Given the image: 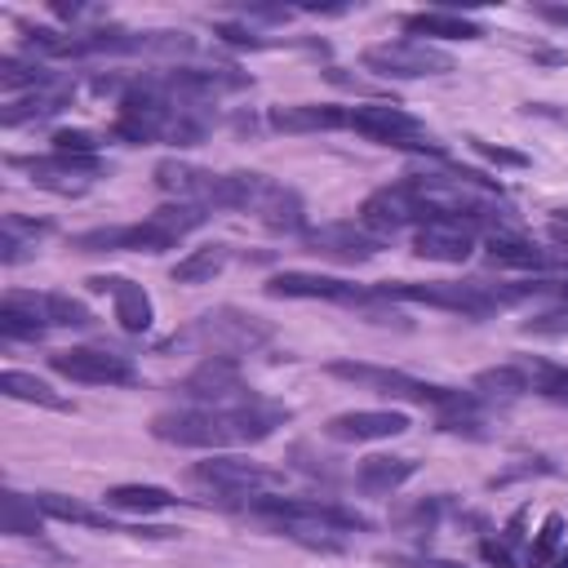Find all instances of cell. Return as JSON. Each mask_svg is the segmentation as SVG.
Here are the masks:
<instances>
[{"mask_svg": "<svg viewBox=\"0 0 568 568\" xmlns=\"http://www.w3.org/2000/svg\"><path fill=\"white\" fill-rule=\"evenodd\" d=\"M40 306H44L49 328H89L93 324V311L71 293H40Z\"/></svg>", "mask_w": 568, "mask_h": 568, "instance_id": "e575fe53", "label": "cell"}, {"mask_svg": "<svg viewBox=\"0 0 568 568\" xmlns=\"http://www.w3.org/2000/svg\"><path fill=\"white\" fill-rule=\"evenodd\" d=\"M351 129L359 138L377 142V146L444 160V146L435 142V133L417 115H408L404 106H395V102H359V106H351Z\"/></svg>", "mask_w": 568, "mask_h": 568, "instance_id": "8992f818", "label": "cell"}, {"mask_svg": "<svg viewBox=\"0 0 568 568\" xmlns=\"http://www.w3.org/2000/svg\"><path fill=\"white\" fill-rule=\"evenodd\" d=\"M62 75L58 71H49L40 58H18V53H4L0 58V84L9 89V93H18V89H49V84H58Z\"/></svg>", "mask_w": 568, "mask_h": 568, "instance_id": "1f68e13d", "label": "cell"}, {"mask_svg": "<svg viewBox=\"0 0 568 568\" xmlns=\"http://www.w3.org/2000/svg\"><path fill=\"white\" fill-rule=\"evenodd\" d=\"M293 413L275 399L248 395L240 404H186V408H169L151 417V435L178 448H240V444H257L266 435H275V426H284Z\"/></svg>", "mask_w": 568, "mask_h": 568, "instance_id": "6da1fadb", "label": "cell"}, {"mask_svg": "<svg viewBox=\"0 0 568 568\" xmlns=\"http://www.w3.org/2000/svg\"><path fill=\"white\" fill-rule=\"evenodd\" d=\"M49 368L71 377V382H84V386H133L138 382V368L129 355L120 351H106V346H71V351H53L49 355Z\"/></svg>", "mask_w": 568, "mask_h": 568, "instance_id": "7c38bea8", "label": "cell"}, {"mask_svg": "<svg viewBox=\"0 0 568 568\" xmlns=\"http://www.w3.org/2000/svg\"><path fill=\"white\" fill-rule=\"evenodd\" d=\"M49 142L53 151H67V155H98V138L89 129H58Z\"/></svg>", "mask_w": 568, "mask_h": 568, "instance_id": "74e56055", "label": "cell"}, {"mask_svg": "<svg viewBox=\"0 0 568 568\" xmlns=\"http://www.w3.org/2000/svg\"><path fill=\"white\" fill-rule=\"evenodd\" d=\"M36 506L44 510V519H62V524H84V528H106V532H146V537H173V528H124L115 524L106 510L67 497V493H36Z\"/></svg>", "mask_w": 568, "mask_h": 568, "instance_id": "603a6c76", "label": "cell"}, {"mask_svg": "<svg viewBox=\"0 0 568 568\" xmlns=\"http://www.w3.org/2000/svg\"><path fill=\"white\" fill-rule=\"evenodd\" d=\"M333 377L359 386V390H373V395H386V399H408V404H430L435 413H453V408H466L475 404L479 395L475 390H453V386H435V382H422V377H408L399 368H377V364H355V359H333L328 364Z\"/></svg>", "mask_w": 568, "mask_h": 568, "instance_id": "5b68a950", "label": "cell"}, {"mask_svg": "<svg viewBox=\"0 0 568 568\" xmlns=\"http://www.w3.org/2000/svg\"><path fill=\"white\" fill-rule=\"evenodd\" d=\"M155 186L169 195V200H178V204H195V209H204V213H213V209H235V213H244L248 209V191H253V173H213V169H200V164H191V160H178V155H169V160H160L155 164Z\"/></svg>", "mask_w": 568, "mask_h": 568, "instance_id": "277c9868", "label": "cell"}, {"mask_svg": "<svg viewBox=\"0 0 568 568\" xmlns=\"http://www.w3.org/2000/svg\"><path fill=\"white\" fill-rule=\"evenodd\" d=\"M417 475V462L413 457H395V453H373V457H364L359 466H355V488L359 493H368V497H386V493H395V488H404L408 479Z\"/></svg>", "mask_w": 568, "mask_h": 568, "instance_id": "cb8c5ba5", "label": "cell"}, {"mask_svg": "<svg viewBox=\"0 0 568 568\" xmlns=\"http://www.w3.org/2000/svg\"><path fill=\"white\" fill-rule=\"evenodd\" d=\"M186 342H200L209 355H235V359H240V355L266 346V342H271V328H266L257 315H244V311H235V306H217V311L200 315L186 333H173V337L164 342V351H169V346H186Z\"/></svg>", "mask_w": 568, "mask_h": 568, "instance_id": "52a82bcc", "label": "cell"}, {"mask_svg": "<svg viewBox=\"0 0 568 568\" xmlns=\"http://www.w3.org/2000/svg\"><path fill=\"white\" fill-rule=\"evenodd\" d=\"M550 226H559V231H568V209H555V213H550Z\"/></svg>", "mask_w": 568, "mask_h": 568, "instance_id": "ee69618b", "label": "cell"}, {"mask_svg": "<svg viewBox=\"0 0 568 568\" xmlns=\"http://www.w3.org/2000/svg\"><path fill=\"white\" fill-rule=\"evenodd\" d=\"M266 124L280 133H333L351 129V106L337 102H293V106H271Z\"/></svg>", "mask_w": 568, "mask_h": 568, "instance_id": "7402d4cb", "label": "cell"}, {"mask_svg": "<svg viewBox=\"0 0 568 568\" xmlns=\"http://www.w3.org/2000/svg\"><path fill=\"white\" fill-rule=\"evenodd\" d=\"M479 555H484L493 568H515V564H519V559H515V546H510L501 532H497V537H484V541H479Z\"/></svg>", "mask_w": 568, "mask_h": 568, "instance_id": "ab89813d", "label": "cell"}, {"mask_svg": "<svg viewBox=\"0 0 568 568\" xmlns=\"http://www.w3.org/2000/svg\"><path fill=\"white\" fill-rule=\"evenodd\" d=\"M266 231H284V235H306V204L293 186L266 178V173H253V191H248V209Z\"/></svg>", "mask_w": 568, "mask_h": 568, "instance_id": "9a60e30c", "label": "cell"}, {"mask_svg": "<svg viewBox=\"0 0 568 568\" xmlns=\"http://www.w3.org/2000/svg\"><path fill=\"white\" fill-rule=\"evenodd\" d=\"M546 568H568V550H559V555H555V559H550Z\"/></svg>", "mask_w": 568, "mask_h": 568, "instance_id": "bcb514c9", "label": "cell"}, {"mask_svg": "<svg viewBox=\"0 0 568 568\" xmlns=\"http://www.w3.org/2000/svg\"><path fill=\"white\" fill-rule=\"evenodd\" d=\"M404 31H408L413 40L426 36V44H430V40H484V27H479L475 18H466V13H448V9H422V13H408V18H404Z\"/></svg>", "mask_w": 568, "mask_h": 568, "instance_id": "484cf974", "label": "cell"}, {"mask_svg": "<svg viewBox=\"0 0 568 568\" xmlns=\"http://www.w3.org/2000/svg\"><path fill=\"white\" fill-rule=\"evenodd\" d=\"M470 146H475L484 160H493V164H506V169H524V164H528V155H524V151H510V146L484 142V138H470Z\"/></svg>", "mask_w": 568, "mask_h": 568, "instance_id": "f35d334b", "label": "cell"}, {"mask_svg": "<svg viewBox=\"0 0 568 568\" xmlns=\"http://www.w3.org/2000/svg\"><path fill=\"white\" fill-rule=\"evenodd\" d=\"M0 390H4L9 399H22V404H40V408H53V413H71V399L58 395V390H53L44 377H36V373L4 368V373H0Z\"/></svg>", "mask_w": 568, "mask_h": 568, "instance_id": "f1b7e54d", "label": "cell"}, {"mask_svg": "<svg viewBox=\"0 0 568 568\" xmlns=\"http://www.w3.org/2000/svg\"><path fill=\"white\" fill-rule=\"evenodd\" d=\"M67 102H71V84H67V80H58V84H49V89H36V93H27V98L9 102V106L0 111V124H4V129H18V124L44 120V115H58Z\"/></svg>", "mask_w": 568, "mask_h": 568, "instance_id": "4316f807", "label": "cell"}, {"mask_svg": "<svg viewBox=\"0 0 568 568\" xmlns=\"http://www.w3.org/2000/svg\"><path fill=\"white\" fill-rule=\"evenodd\" d=\"M488 262L506 266V271H532V275H550V271H568V253L564 248H541L515 231L488 235Z\"/></svg>", "mask_w": 568, "mask_h": 568, "instance_id": "ffe728a7", "label": "cell"}, {"mask_svg": "<svg viewBox=\"0 0 568 568\" xmlns=\"http://www.w3.org/2000/svg\"><path fill=\"white\" fill-rule=\"evenodd\" d=\"M475 386L493 390V395H524V390H532V364L528 359H510V364L484 368V373H475Z\"/></svg>", "mask_w": 568, "mask_h": 568, "instance_id": "836d02e7", "label": "cell"}, {"mask_svg": "<svg viewBox=\"0 0 568 568\" xmlns=\"http://www.w3.org/2000/svg\"><path fill=\"white\" fill-rule=\"evenodd\" d=\"M359 222H364L373 235L390 240L395 231H404V226H422V222H430V217H426V209L417 204V195L408 191V182H390V186H377V191L364 195V204H359Z\"/></svg>", "mask_w": 568, "mask_h": 568, "instance_id": "2e32d148", "label": "cell"}, {"mask_svg": "<svg viewBox=\"0 0 568 568\" xmlns=\"http://www.w3.org/2000/svg\"><path fill=\"white\" fill-rule=\"evenodd\" d=\"M53 226L49 222H36V217H22V213H4L0 217V257L13 266L22 262L27 248H36V240H44Z\"/></svg>", "mask_w": 568, "mask_h": 568, "instance_id": "4dcf8cb0", "label": "cell"}, {"mask_svg": "<svg viewBox=\"0 0 568 568\" xmlns=\"http://www.w3.org/2000/svg\"><path fill=\"white\" fill-rule=\"evenodd\" d=\"M408 430V413L399 408H351L324 422V435L337 444H373V439H395Z\"/></svg>", "mask_w": 568, "mask_h": 568, "instance_id": "d6986e66", "label": "cell"}, {"mask_svg": "<svg viewBox=\"0 0 568 568\" xmlns=\"http://www.w3.org/2000/svg\"><path fill=\"white\" fill-rule=\"evenodd\" d=\"M0 528L13 532V537H31L44 528V510L36 506V497H22L18 488H4L0 493Z\"/></svg>", "mask_w": 568, "mask_h": 568, "instance_id": "d6a6232c", "label": "cell"}, {"mask_svg": "<svg viewBox=\"0 0 568 568\" xmlns=\"http://www.w3.org/2000/svg\"><path fill=\"white\" fill-rule=\"evenodd\" d=\"M9 164L22 169V173H31L36 186L58 191V195H80V191H89V186L106 173L102 155H67V151H49V155H9Z\"/></svg>", "mask_w": 568, "mask_h": 568, "instance_id": "8fae6325", "label": "cell"}, {"mask_svg": "<svg viewBox=\"0 0 568 568\" xmlns=\"http://www.w3.org/2000/svg\"><path fill=\"white\" fill-rule=\"evenodd\" d=\"M390 568H466L462 559H439V555H382Z\"/></svg>", "mask_w": 568, "mask_h": 568, "instance_id": "60d3db41", "label": "cell"}, {"mask_svg": "<svg viewBox=\"0 0 568 568\" xmlns=\"http://www.w3.org/2000/svg\"><path fill=\"white\" fill-rule=\"evenodd\" d=\"M475 248V226L457 217H430L413 231V253L426 262H466Z\"/></svg>", "mask_w": 568, "mask_h": 568, "instance_id": "44dd1931", "label": "cell"}, {"mask_svg": "<svg viewBox=\"0 0 568 568\" xmlns=\"http://www.w3.org/2000/svg\"><path fill=\"white\" fill-rule=\"evenodd\" d=\"M204 222H209L204 209L169 200L155 213H146L142 222H129V226H93V231H80L71 244L80 253H164V248H178Z\"/></svg>", "mask_w": 568, "mask_h": 568, "instance_id": "3957f363", "label": "cell"}, {"mask_svg": "<svg viewBox=\"0 0 568 568\" xmlns=\"http://www.w3.org/2000/svg\"><path fill=\"white\" fill-rule=\"evenodd\" d=\"M532 390L555 404H568V368L550 359H532Z\"/></svg>", "mask_w": 568, "mask_h": 568, "instance_id": "8d00e7d4", "label": "cell"}, {"mask_svg": "<svg viewBox=\"0 0 568 568\" xmlns=\"http://www.w3.org/2000/svg\"><path fill=\"white\" fill-rule=\"evenodd\" d=\"M102 501L111 510H129V515H155V510L178 506V497L160 484H115V488L102 493Z\"/></svg>", "mask_w": 568, "mask_h": 568, "instance_id": "83f0119b", "label": "cell"}, {"mask_svg": "<svg viewBox=\"0 0 568 568\" xmlns=\"http://www.w3.org/2000/svg\"><path fill=\"white\" fill-rule=\"evenodd\" d=\"M266 293L271 297H320V302H342V306H359V311L377 297L373 288H359L337 275H315V271H280L266 280Z\"/></svg>", "mask_w": 568, "mask_h": 568, "instance_id": "e0dca14e", "label": "cell"}, {"mask_svg": "<svg viewBox=\"0 0 568 568\" xmlns=\"http://www.w3.org/2000/svg\"><path fill=\"white\" fill-rule=\"evenodd\" d=\"M559 541H564V515H559V510H550V515L541 519V528H537L532 546H528V564H532V568H546V564L559 555Z\"/></svg>", "mask_w": 568, "mask_h": 568, "instance_id": "d590c367", "label": "cell"}, {"mask_svg": "<svg viewBox=\"0 0 568 568\" xmlns=\"http://www.w3.org/2000/svg\"><path fill=\"white\" fill-rule=\"evenodd\" d=\"M302 244H306V253H320V257H333V262L355 266V262L377 257L386 240H382V235H373V231H368L359 217H342V222H320V226H306Z\"/></svg>", "mask_w": 568, "mask_h": 568, "instance_id": "5bb4252c", "label": "cell"}, {"mask_svg": "<svg viewBox=\"0 0 568 568\" xmlns=\"http://www.w3.org/2000/svg\"><path fill=\"white\" fill-rule=\"evenodd\" d=\"M191 479L217 497H231V501H253L262 493H275L284 484L280 470L262 466V462H248V457H209V462H195L191 466Z\"/></svg>", "mask_w": 568, "mask_h": 568, "instance_id": "30bf717a", "label": "cell"}, {"mask_svg": "<svg viewBox=\"0 0 568 568\" xmlns=\"http://www.w3.org/2000/svg\"><path fill=\"white\" fill-rule=\"evenodd\" d=\"M550 235H555V244L568 253V231H559V226H550Z\"/></svg>", "mask_w": 568, "mask_h": 568, "instance_id": "f6af8a7d", "label": "cell"}, {"mask_svg": "<svg viewBox=\"0 0 568 568\" xmlns=\"http://www.w3.org/2000/svg\"><path fill=\"white\" fill-rule=\"evenodd\" d=\"M359 62H364L368 71L386 75V80H422V75H448V71H453V53H444L439 44L413 40V36L368 44Z\"/></svg>", "mask_w": 568, "mask_h": 568, "instance_id": "9c48e42d", "label": "cell"}, {"mask_svg": "<svg viewBox=\"0 0 568 568\" xmlns=\"http://www.w3.org/2000/svg\"><path fill=\"white\" fill-rule=\"evenodd\" d=\"M178 395L191 399V404L222 408V404H240V399H248L253 390L244 386V377H240V359H235V355H209V359H200V364L178 382Z\"/></svg>", "mask_w": 568, "mask_h": 568, "instance_id": "4fadbf2b", "label": "cell"}, {"mask_svg": "<svg viewBox=\"0 0 568 568\" xmlns=\"http://www.w3.org/2000/svg\"><path fill=\"white\" fill-rule=\"evenodd\" d=\"M84 284H89V293H106V297H111L115 320H120L124 333H133V337L151 333V324H155V302H151V293H146L138 280H129V275H89Z\"/></svg>", "mask_w": 568, "mask_h": 568, "instance_id": "ac0fdd59", "label": "cell"}, {"mask_svg": "<svg viewBox=\"0 0 568 568\" xmlns=\"http://www.w3.org/2000/svg\"><path fill=\"white\" fill-rule=\"evenodd\" d=\"M248 515H257L262 524L271 528H288V524H320V528H333V532H364L368 519L333 497H275V493H262L253 501H244Z\"/></svg>", "mask_w": 568, "mask_h": 568, "instance_id": "ba28073f", "label": "cell"}, {"mask_svg": "<svg viewBox=\"0 0 568 568\" xmlns=\"http://www.w3.org/2000/svg\"><path fill=\"white\" fill-rule=\"evenodd\" d=\"M559 280H537V284H488V280H386L373 293L382 302H413V306H435V311H453L466 320H488L532 293L555 288Z\"/></svg>", "mask_w": 568, "mask_h": 568, "instance_id": "7a4b0ae2", "label": "cell"}, {"mask_svg": "<svg viewBox=\"0 0 568 568\" xmlns=\"http://www.w3.org/2000/svg\"><path fill=\"white\" fill-rule=\"evenodd\" d=\"M524 333L532 337H568V311H555V315H541V320H528Z\"/></svg>", "mask_w": 568, "mask_h": 568, "instance_id": "b9f144b4", "label": "cell"}, {"mask_svg": "<svg viewBox=\"0 0 568 568\" xmlns=\"http://www.w3.org/2000/svg\"><path fill=\"white\" fill-rule=\"evenodd\" d=\"M49 328L40 293H4L0 302V333L4 342H40Z\"/></svg>", "mask_w": 568, "mask_h": 568, "instance_id": "d4e9b609", "label": "cell"}, {"mask_svg": "<svg viewBox=\"0 0 568 568\" xmlns=\"http://www.w3.org/2000/svg\"><path fill=\"white\" fill-rule=\"evenodd\" d=\"M231 262V248L226 244H204V248H191L186 257L173 262V284H209L213 275H222Z\"/></svg>", "mask_w": 568, "mask_h": 568, "instance_id": "f546056e", "label": "cell"}, {"mask_svg": "<svg viewBox=\"0 0 568 568\" xmlns=\"http://www.w3.org/2000/svg\"><path fill=\"white\" fill-rule=\"evenodd\" d=\"M537 13L546 22H555V27H568V4H537Z\"/></svg>", "mask_w": 568, "mask_h": 568, "instance_id": "7bdbcfd3", "label": "cell"}]
</instances>
